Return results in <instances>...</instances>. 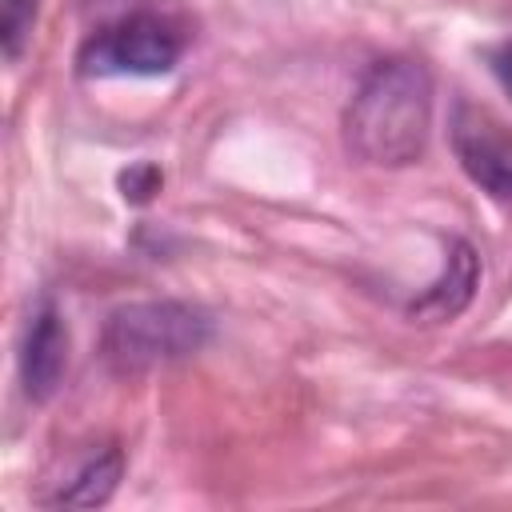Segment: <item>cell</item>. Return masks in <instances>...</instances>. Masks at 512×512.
Segmentation results:
<instances>
[{
    "label": "cell",
    "mask_w": 512,
    "mask_h": 512,
    "mask_svg": "<svg viewBox=\"0 0 512 512\" xmlns=\"http://www.w3.org/2000/svg\"><path fill=\"white\" fill-rule=\"evenodd\" d=\"M432 136V76L420 60H376L344 108V144L360 164H416Z\"/></svg>",
    "instance_id": "6da1fadb"
},
{
    "label": "cell",
    "mask_w": 512,
    "mask_h": 512,
    "mask_svg": "<svg viewBox=\"0 0 512 512\" xmlns=\"http://www.w3.org/2000/svg\"><path fill=\"white\" fill-rule=\"evenodd\" d=\"M212 340V320L184 300H132L108 312L100 332L104 364L120 376H140L196 356Z\"/></svg>",
    "instance_id": "7a4b0ae2"
},
{
    "label": "cell",
    "mask_w": 512,
    "mask_h": 512,
    "mask_svg": "<svg viewBox=\"0 0 512 512\" xmlns=\"http://www.w3.org/2000/svg\"><path fill=\"white\" fill-rule=\"evenodd\" d=\"M184 52V36L152 12H132L80 44V76H164Z\"/></svg>",
    "instance_id": "3957f363"
},
{
    "label": "cell",
    "mask_w": 512,
    "mask_h": 512,
    "mask_svg": "<svg viewBox=\"0 0 512 512\" xmlns=\"http://www.w3.org/2000/svg\"><path fill=\"white\" fill-rule=\"evenodd\" d=\"M68 372V324L60 316V308L52 300H44L28 328H24V344H20V384L28 400H48L56 396V388L64 384Z\"/></svg>",
    "instance_id": "277c9868"
},
{
    "label": "cell",
    "mask_w": 512,
    "mask_h": 512,
    "mask_svg": "<svg viewBox=\"0 0 512 512\" xmlns=\"http://www.w3.org/2000/svg\"><path fill=\"white\" fill-rule=\"evenodd\" d=\"M476 288H480V256L468 240H452L444 248L440 276L408 304V316L416 324H452L472 304Z\"/></svg>",
    "instance_id": "5b68a950"
},
{
    "label": "cell",
    "mask_w": 512,
    "mask_h": 512,
    "mask_svg": "<svg viewBox=\"0 0 512 512\" xmlns=\"http://www.w3.org/2000/svg\"><path fill=\"white\" fill-rule=\"evenodd\" d=\"M452 144H456V160L468 172V180L476 188H484L492 200L512 204V152H508V144L500 136H492L484 120H468V116L456 120Z\"/></svg>",
    "instance_id": "8992f818"
},
{
    "label": "cell",
    "mask_w": 512,
    "mask_h": 512,
    "mask_svg": "<svg viewBox=\"0 0 512 512\" xmlns=\"http://www.w3.org/2000/svg\"><path fill=\"white\" fill-rule=\"evenodd\" d=\"M120 476H124V456H120V448H100L96 456H88V460L76 468V476L52 496V504H56V508H100V504L112 500Z\"/></svg>",
    "instance_id": "52a82bcc"
},
{
    "label": "cell",
    "mask_w": 512,
    "mask_h": 512,
    "mask_svg": "<svg viewBox=\"0 0 512 512\" xmlns=\"http://www.w3.org/2000/svg\"><path fill=\"white\" fill-rule=\"evenodd\" d=\"M32 20H36V0H0V44L8 60L24 52V40L32 36Z\"/></svg>",
    "instance_id": "ba28073f"
},
{
    "label": "cell",
    "mask_w": 512,
    "mask_h": 512,
    "mask_svg": "<svg viewBox=\"0 0 512 512\" xmlns=\"http://www.w3.org/2000/svg\"><path fill=\"white\" fill-rule=\"evenodd\" d=\"M160 168L156 164H132L128 172H120V192H124V200H132V204H144V200H152L156 192H160Z\"/></svg>",
    "instance_id": "9c48e42d"
},
{
    "label": "cell",
    "mask_w": 512,
    "mask_h": 512,
    "mask_svg": "<svg viewBox=\"0 0 512 512\" xmlns=\"http://www.w3.org/2000/svg\"><path fill=\"white\" fill-rule=\"evenodd\" d=\"M488 68H492V76L500 80V88L512 96V40H504V44H496V48L488 52Z\"/></svg>",
    "instance_id": "30bf717a"
}]
</instances>
